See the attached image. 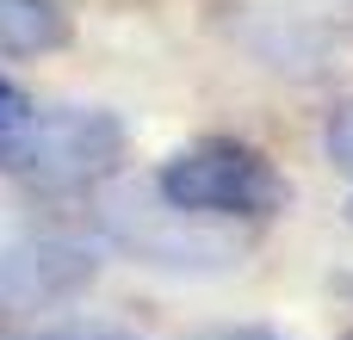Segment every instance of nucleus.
I'll return each instance as SVG.
<instances>
[{
	"label": "nucleus",
	"mask_w": 353,
	"mask_h": 340,
	"mask_svg": "<svg viewBox=\"0 0 353 340\" xmlns=\"http://www.w3.org/2000/svg\"><path fill=\"white\" fill-rule=\"evenodd\" d=\"M205 340H285V334H273V328H217Z\"/></svg>",
	"instance_id": "6e6552de"
},
{
	"label": "nucleus",
	"mask_w": 353,
	"mask_h": 340,
	"mask_svg": "<svg viewBox=\"0 0 353 340\" xmlns=\"http://www.w3.org/2000/svg\"><path fill=\"white\" fill-rule=\"evenodd\" d=\"M93 279V254L68 235H50L12 211H0V310H50L68 304Z\"/></svg>",
	"instance_id": "7ed1b4c3"
},
{
	"label": "nucleus",
	"mask_w": 353,
	"mask_h": 340,
	"mask_svg": "<svg viewBox=\"0 0 353 340\" xmlns=\"http://www.w3.org/2000/svg\"><path fill=\"white\" fill-rule=\"evenodd\" d=\"M37 340H137L130 328H112V322H56Z\"/></svg>",
	"instance_id": "423d86ee"
},
{
	"label": "nucleus",
	"mask_w": 353,
	"mask_h": 340,
	"mask_svg": "<svg viewBox=\"0 0 353 340\" xmlns=\"http://www.w3.org/2000/svg\"><path fill=\"white\" fill-rule=\"evenodd\" d=\"M155 192L168 198V211L205 223V217H279L292 204V180L254 149V142H236V136H205L192 149H180L174 161H161L155 173Z\"/></svg>",
	"instance_id": "f03ea898"
},
{
	"label": "nucleus",
	"mask_w": 353,
	"mask_h": 340,
	"mask_svg": "<svg viewBox=\"0 0 353 340\" xmlns=\"http://www.w3.org/2000/svg\"><path fill=\"white\" fill-rule=\"evenodd\" d=\"M25 111H31V105H25V93H19L12 81H0V130H12Z\"/></svg>",
	"instance_id": "0eeeda50"
},
{
	"label": "nucleus",
	"mask_w": 353,
	"mask_h": 340,
	"mask_svg": "<svg viewBox=\"0 0 353 340\" xmlns=\"http://www.w3.org/2000/svg\"><path fill=\"white\" fill-rule=\"evenodd\" d=\"M323 149H329V161L341 167V173H353V99L329 118V130H323Z\"/></svg>",
	"instance_id": "39448f33"
},
{
	"label": "nucleus",
	"mask_w": 353,
	"mask_h": 340,
	"mask_svg": "<svg viewBox=\"0 0 353 340\" xmlns=\"http://www.w3.org/2000/svg\"><path fill=\"white\" fill-rule=\"evenodd\" d=\"M68 43V12L56 0H0V56H50Z\"/></svg>",
	"instance_id": "20e7f679"
},
{
	"label": "nucleus",
	"mask_w": 353,
	"mask_h": 340,
	"mask_svg": "<svg viewBox=\"0 0 353 340\" xmlns=\"http://www.w3.org/2000/svg\"><path fill=\"white\" fill-rule=\"evenodd\" d=\"M124 155H130V130L99 105L25 111L12 130H0V173L37 192H87L112 180Z\"/></svg>",
	"instance_id": "f257e3e1"
},
{
	"label": "nucleus",
	"mask_w": 353,
	"mask_h": 340,
	"mask_svg": "<svg viewBox=\"0 0 353 340\" xmlns=\"http://www.w3.org/2000/svg\"><path fill=\"white\" fill-rule=\"evenodd\" d=\"M347 340H353V334H347Z\"/></svg>",
	"instance_id": "1a4fd4ad"
}]
</instances>
